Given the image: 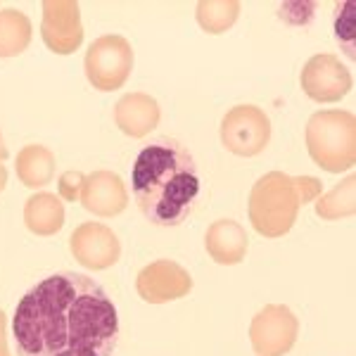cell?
<instances>
[{"mask_svg": "<svg viewBox=\"0 0 356 356\" xmlns=\"http://www.w3.org/2000/svg\"><path fill=\"white\" fill-rule=\"evenodd\" d=\"M17 356H112L119 314L83 273L48 275L19 300L13 318Z\"/></svg>", "mask_w": 356, "mask_h": 356, "instance_id": "1", "label": "cell"}, {"mask_svg": "<svg viewBox=\"0 0 356 356\" xmlns=\"http://www.w3.org/2000/svg\"><path fill=\"white\" fill-rule=\"evenodd\" d=\"M134 197L152 226H181L200 200V171L174 138H157L138 152L131 169Z\"/></svg>", "mask_w": 356, "mask_h": 356, "instance_id": "2", "label": "cell"}, {"mask_svg": "<svg viewBox=\"0 0 356 356\" xmlns=\"http://www.w3.org/2000/svg\"><path fill=\"white\" fill-rule=\"evenodd\" d=\"M309 157L328 174L349 171L356 162V119L349 110H321L312 114L304 131Z\"/></svg>", "mask_w": 356, "mask_h": 356, "instance_id": "3", "label": "cell"}, {"mask_svg": "<svg viewBox=\"0 0 356 356\" xmlns=\"http://www.w3.org/2000/svg\"><path fill=\"white\" fill-rule=\"evenodd\" d=\"M250 223L264 238H283L292 231L300 214L292 176L283 171H268L252 186L250 204H247Z\"/></svg>", "mask_w": 356, "mask_h": 356, "instance_id": "4", "label": "cell"}, {"mask_svg": "<svg viewBox=\"0 0 356 356\" xmlns=\"http://www.w3.org/2000/svg\"><path fill=\"white\" fill-rule=\"evenodd\" d=\"M83 72L88 83L100 93L119 90L134 72V48L119 33H105L86 50Z\"/></svg>", "mask_w": 356, "mask_h": 356, "instance_id": "5", "label": "cell"}, {"mask_svg": "<svg viewBox=\"0 0 356 356\" xmlns=\"http://www.w3.org/2000/svg\"><path fill=\"white\" fill-rule=\"evenodd\" d=\"M221 143L238 157H257L271 143V119L257 105H235L221 119Z\"/></svg>", "mask_w": 356, "mask_h": 356, "instance_id": "6", "label": "cell"}, {"mask_svg": "<svg viewBox=\"0 0 356 356\" xmlns=\"http://www.w3.org/2000/svg\"><path fill=\"white\" fill-rule=\"evenodd\" d=\"M300 321L285 304H266L252 318L250 342L257 356H285L295 347Z\"/></svg>", "mask_w": 356, "mask_h": 356, "instance_id": "7", "label": "cell"}, {"mask_svg": "<svg viewBox=\"0 0 356 356\" xmlns=\"http://www.w3.org/2000/svg\"><path fill=\"white\" fill-rule=\"evenodd\" d=\"M69 250L74 259L90 271H105L122 259V243L117 233L105 223L95 221L79 223L74 228V233L69 235Z\"/></svg>", "mask_w": 356, "mask_h": 356, "instance_id": "8", "label": "cell"}, {"mask_svg": "<svg viewBox=\"0 0 356 356\" xmlns=\"http://www.w3.org/2000/svg\"><path fill=\"white\" fill-rule=\"evenodd\" d=\"M41 38L55 55H72L83 43L81 8L74 0H45Z\"/></svg>", "mask_w": 356, "mask_h": 356, "instance_id": "9", "label": "cell"}, {"mask_svg": "<svg viewBox=\"0 0 356 356\" xmlns=\"http://www.w3.org/2000/svg\"><path fill=\"white\" fill-rule=\"evenodd\" d=\"M302 90L316 102H337L352 90L354 76L340 57L321 53L304 65L300 76Z\"/></svg>", "mask_w": 356, "mask_h": 356, "instance_id": "10", "label": "cell"}, {"mask_svg": "<svg viewBox=\"0 0 356 356\" xmlns=\"http://www.w3.org/2000/svg\"><path fill=\"white\" fill-rule=\"evenodd\" d=\"M136 290L147 304H169L191 295L193 278L178 261L157 259L140 268L136 278Z\"/></svg>", "mask_w": 356, "mask_h": 356, "instance_id": "11", "label": "cell"}, {"mask_svg": "<svg viewBox=\"0 0 356 356\" xmlns=\"http://www.w3.org/2000/svg\"><path fill=\"white\" fill-rule=\"evenodd\" d=\"M79 202L88 214H95L100 219H112L129 207V191H126L124 178L119 174L97 169L86 174Z\"/></svg>", "mask_w": 356, "mask_h": 356, "instance_id": "12", "label": "cell"}, {"mask_svg": "<svg viewBox=\"0 0 356 356\" xmlns=\"http://www.w3.org/2000/svg\"><path fill=\"white\" fill-rule=\"evenodd\" d=\"M162 110L147 93H126L114 105V124L129 138H145L159 126Z\"/></svg>", "mask_w": 356, "mask_h": 356, "instance_id": "13", "label": "cell"}, {"mask_svg": "<svg viewBox=\"0 0 356 356\" xmlns=\"http://www.w3.org/2000/svg\"><path fill=\"white\" fill-rule=\"evenodd\" d=\"M247 240L245 228L233 219L214 221L204 233V250L219 266H235L247 257Z\"/></svg>", "mask_w": 356, "mask_h": 356, "instance_id": "14", "label": "cell"}, {"mask_svg": "<svg viewBox=\"0 0 356 356\" xmlns=\"http://www.w3.org/2000/svg\"><path fill=\"white\" fill-rule=\"evenodd\" d=\"M65 202L55 193H33L24 202V226L33 235L50 238L65 228Z\"/></svg>", "mask_w": 356, "mask_h": 356, "instance_id": "15", "label": "cell"}, {"mask_svg": "<svg viewBox=\"0 0 356 356\" xmlns=\"http://www.w3.org/2000/svg\"><path fill=\"white\" fill-rule=\"evenodd\" d=\"M15 171L24 188H29V191H41V188H45L55 178L57 171L55 154L45 145H26L17 152Z\"/></svg>", "mask_w": 356, "mask_h": 356, "instance_id": "16", "label": "cell"}, {"mask_svg": "<svg viewBox=\"0 0 356 356\" xmlns=\"http://www.w3.org/2000/svg\"><path fill=\"white\" fill-rule=\"evenodd\" d=\"M31 19L22 10H0V60L22 55L31 43Z\"/></svg>", "mask_w": 356, "mask_h": 356, "instance_id": "17", "label": "cell"}, {"mask_svg": "<svg viewBox=\"0 0 356 356\" xmlns=\"http://www.w3.org/2000/svg\"><path fill=\"white\" fill-rule=\"evenodd\" d=\"M356 176L349 174L344 181H340L337 186H332L328 193H323L316 200V216L323 221H340L354 214L356 209Z\"/></svg>", "mask_w": 356, "mask_h": 356, "instance_id": "18", "label": "cell"}, {"mask_svg": "<svg viewBox=\"0 0 356 356\" xmlns=\"http://www.w3.org/2000/svg\"><path fill=\"white\" fill-rule=\"evenodd\" d=\"M195 17L204 33L219 36L238 22L240 3L238 0H202L195 8Z\"/></svg>", "mask_w": 356, "mask_h": 356, "instance_id": "19", "label": "cell"}, {"mask_svg": "<svg viewBox=\"0 0 356 356\" xmlns=\"http://www.w3.org/2000/svg\"><path fill=\"white\" fill-rule=\"evenodd\" d=\"M86 174L83 171H65L57 181V197L62 202H76L81 197V188H83Z\"/></svg>", "mask_w": 356, "mask_h": 356, "instance_id": "20", "label": "cell"}, {"mask_svg": "<svg viewBox=\"0 0 356 356\" xmlns=\"http://www.w3.org/2000/svg\"><path fill=\"white\" fill-rule=\"evenodd\" d=\"M292 183H295L297 197H300V207L312 204L323 195V183L316 176H292Z\"/></svg>", "mask_w": 356, "mask_h": 356, "instance_id": "21", "label": "cell"}, {"mask_svg": "<svg viewBox=\"0 0 356 356\" xmlns=\"http://www.w3.org/2000/svg\"><path fill=\"white\" fill-rule=\"evenodd\" d=\"M8 169H5V164L3 162H0V193H3L5 191V186H8Z\"/></svg>", "mask_w": 356, "mask_h": 356, "instance_id": "22", "label": "cell"}, {"mask_svg": "<svg viewBox=\"0 0 356 356\" xmlns=\"http://www.w3.org/2000/svg\"><path fill=\"white\" fill-rule=\"evenodd\" d=\"M0 356H13L8 347V335H0Z\"/></svg>", "mask_w": 356, "mask_h": 356, "instance_id": "23", "label": "cell"}, {"mask_svg": "<svg viewBox=\"0 0 356 356\" xmlns=\"http://www.w3.org/2000/svg\"><path fill=\"white\" fill-rule=\"evenodd\" d=\"M10 157V150H8V145H5V138L3 134H0V162H5V159Z\"/></svg>", "mask_w": 356, "mask_h": 356, "instance_id": "24", "label": "cell"}, {"mask_svg": "<svg viewBox=\"0 0 356 356\" xmlns=\"http://www.w3.org/2000/svg\"><path fill=\"white\" fill-rule=\"evenodd\" d=\"M5 330H8V316L0 309V335H5Z\"/></svg>", "mask_w": 356, "mask_h": 356, "instance_id": "25", "label": "cell"}]
</instances>
